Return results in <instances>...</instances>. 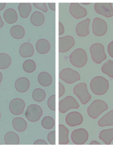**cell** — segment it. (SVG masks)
<instances>
[{
    "label": "cell",
    "mask_w": 113,
    "mask_h": 148,
    "mask_svg": "<svg viewBox=\"0 0 113 148\" xmlns=\"http://www.w3.org/2000/svg\"><path fill=\"white\" fill-rule=\"evenodd\" d=\"M93 93L97 95H102L108 92L109 84L107 79L102 76H98L93 79L90 83Z\"/></svg>",
    "instance_id": "1"
},
{
    "label": "cell",
    "mask_w": 113,
    "mask_h": 148,
    "mask_svg": "<svg viewBox=\"0 0 113 148\" xmlns=\"http://www.w3.org/2000/svg\"><path fill=\"white\" fill-rule=\"evenodd\" d=\"M69 60L70 63L74 66L78 68H82L86 65L87 62L86 52L83 49H76L70 55Z\"/></svg>",
    "instance_id": "2"
},
{
    "label": "cell",
    "mask_w": 113,
    "mask_h": 148,
    "mask_svg": "<svg viewBox=\"0 0 113 148\" xmlns=\"http://www.w3.org/2000/svg\"><path fill=\"white\" fill-rule=\"evenodd\" d=\"M108 108V104L105 101L100 99L95 100L90 105L87 109L89 117L95 119Z\"/></svg>",
    "instance_id": "3"
},
{
    "label": "cell",
    "mask_w": 113,
    "mask_h": 148,
    "mask_svg": "<svg viewBox=\"0 0 113 148\" xmlns=\"http://www.w3.org/2000/svg\"><path fill=\"white\" fill-rule=\"evenodd\" d=\"M89 50L93 61L97 64H100L107 58L104 47L100 43L93 44L90 47Z\"/></svg>",
    "instance_id": "4"
},
{
    "label": "cell",
    "mask_w": 113,
    "mask_h": 148,
    "mask_svg": "<svg viewBox=\"0 0 113 148\" xmlns=\"http://www.w3.org/2000/svg\"><path fill=\"white\" fill-rule=\"evenodd\" d=\"M73 91L74 95L83 105L86 104L91 99V95L88 91L87 84L85 83L77 84L74 86Z\"/></svg>",
    "instance_id": "5"
},
{
    "label": "cell",
    "mask_w": 113,
    "mask_h": 148,
    "mask_svg": "<svg viewBox=\"0 0 113 148\" xmlns=\"http://www.w3.org/2000/svg\"><path fill=\"white\" fill-rule=\"evenodd\" d=\"M59 77L65 83L69 84H73L81 79L79 73L70 68H65L61 71Z\"/></svg>",
    "instance_id": "6"
},
{
    "label": "cell",
    "mask_w": 113,
    "mask_h": 148,
    "mask_svg": "<svg viewBox=\"0 0 113 148\" xmlns=\"http://www.w3.org/2000/svg\"><path fill=\"white\" fill-rule=\"evenodd\" d=\"M43 114V110L41 107L37 104H33L28 106L25 115L29 121L35 123L39 121Z\"/></svg>",
    "instance_id": "7"
},
{
    "label": "cell",
    "mask_w": 113,
    "mask_h": 148,
    "mask_svg": "<svg viewBox=\"0 0 113 148\" xmlns=\"http://www.w3.org/2000/svg\"><path fill=\"white\" fill-rule=\"evenodd\" d=\"M80 107L78 102L73 97L68 95L61 100L59 103V110L62 114L72 109H78Z\"/></svg>",
    "instance_id": "8"
},
{
    "label": "cell",
    "mask_w": 113,
    "mask_h": 148,
    "mask_svg": "<svg viewBox=\"0 0 113 148\" xmlns=\"http://www.w3.org/2000/svg\"><path fill=\"white\" fill-rule=\"evenodd\" d=\"M88 133L86 130L83 128L76 129L71 134V138L74 144L77 145H84L88 140Z\"/></svg>",
    "instance_id": "9"
},
{
    "label": "cell",
    "mask_w": 113,
    "mask_h": 148,
    "mask_svg": "<svg viewBox=\"0 0 113 148\" xmlns=\"http://www.w3.org/2000/svg\"><path fill=\"white\" fill-rule=\"evenodd\" d=\"M108 29V24L104 20L99 17L94 18L92 23V29L95 35L98 36H104Z\"/></svg>",
    "instance_id": "10"
},
{
    "label": "cell",
    "mask_w": 113,
    "mask_h": 148,
    "mask_svg": "<svg viewBox=\"0 0 113 148\" xmlns=\"http://www.w3.org/2000/svg\"><path fill=\"white\" fill-rule=\"evenodd\" d=\"M75 45V40L71 36L67 35L59 38V51L64 53L71 49Z\"/></svg>",
    "instance_id": "11"
},
{
    "label": "cell",
    "mask_w": 113,
    "mask_h": 148,
    "mask_svg": "<svg viewBox=\"0 0 113 148\" xmlns=\"http://www.w3.org/2000/svg\"><path fill=\"white\" fill-rule=\"evenodd\" d=\"M94 8L95 11L99 14L107 18L113 17V8L111 3H96Z\"/></svg>",
    "instance_id": "12"
},
{
    "label": "cell",
    "mask_w": 113,
    "mask_h": 148,
    "mask_svg": "<svg viewBox=\"0 0 113 148\" xmlns=\"http://www.w3.org/2000/svg\"><path fill=\"white\" fill-rule=\"evenodd\" d=\"M26 107L24 100L19 98L13 99L9 105V109L13 114L19 115L23 113Z\"/></svg>",
    "instance_id": "13"
},
{
    "label": "cell",
    "mask_w": 113,
    "mask_h": 148,
    "mask_svg": "<svg viewBox=\"0 0 113 148\" xmlns=\"http://www.w3.org/2000/svg\"><path fill=\"white\" fill-rule=\"evenodd\" d=\"M70 14L76 19H80L86 16L87 11L85 8L78 3H72L69 7Z\"/></svg>",
    "instance_id": "14"
},
{
    "label": "cell",
    "mask_w": 113,
    "mask_h": 148,
    "mask_svg": "<svg viewBox=\"0 0 113 148\" xmlns=\"http://www.w3.org/2000/svg\"><path fill=\"white\" fill-rule=\"evenodd\" d=\"M65 121L69 126L75 127L82 124L83 118L80 113L77 111H73L69 113L66 115Z\"/></svg>",
    "instance_id": "15"
},
{
    "label": "cell",
    "mask_w": 113,
    "mask_h": 148,
    "mask_svg": "<svg viewBox=\"0 0 113 148\" xmlns=\"http://www.w3.org/2000/svg\"><path fill=\"white\" fill-rule=\"evenodd\" d=\"M90 19L89 18L83 20L77 24L76 28V33L79 37H84L89 35L90 31L89 26Z\"/></svg>",
    "instance_id": "16"
},
{
    "label": "cell",
    "mask_w": 113,
    "mask_h": 148,
    "mask_svg": "<svg viewBox=\"0 0 113 148\" xmlns=\"http://www.w3.org/2000/svg\"><path fill=\"white\" fill-rule=\"evenodd\" d=\"M16 90L20 93L26 92L30 86V82L29 79L25 77H21L18 79L15 83Z\"/></svg>",
    "instance_id": "17"
},
{
    "label": "cell",
    "mask_w": 113,
    "mask_h": 148,
    "mask_svg": "<svg viewBox=\"0 0 113 148\" xmlns=\"http://www.w3.org/2000/svg\"><path fill=\"white\" fill-rule=\"evenodd\" d=\"M19 52L20 55L22 58H26L33 56L35 53V50L32 44L26 42L21 45Z\"/></svg>",
    "instance_id": "18"
},
{
    "label": "cell",
    "mask_w": 113,
    "mask_h": 148,
    "mask_svg": "<svg viewBox=\"0 0 113 148\" xmlns=\"http://www.w3.org/2000/svg\"><path fill=\"white\" fill-rule=\"evenodd\" d=\"M35 47L38 53L45 54L48 53L50 51L51 45L47 39L42 38L38 40L36 42Z\"/></svg>",
    "instance_id": "19"
},
{
    "label": "cell",
    "mask_w": 113,
    "mask_h": 148,
    "mask_svg": "<svg viewBox=\"0 0 113 148\" xmlns=\"http://www.w3.org/2000/svg\"><path fill=\"white\" fill-rule=\"evenodd\" d=\"M69 130L64 125H59V145H67L69 143Z\"/></svg>",
    "instance_id": "20"
},
{
    "label": "cell",
    "mask_w": 113,
    "mask_h": 148,
    "mask_svg": "<svg viewBox=\"0 0 113 148\" xmlns=\"http://www.w3.org/2000/svg\"><path fill=\"white\" fill-rule=\"evenodd\" d=\"M12 124L15 130L20 133L25 131L28 127V123L24 118L21 117L14 118Z\"/></svg>",
    "instance_id": "21"
},
{
    "label": "cell",
    "mask_w": 113,
    "mask_h": 148,
    "mask_svg": "<svg viewBox=\"0 0 113 148\" xmlns=\"http://www.w3.org/2000/svg\"><path fill=\"white\" fill-rule=\"evenodd\" d=\"M37 80L40 85L44 87H47L51 85L53 79L51 75L49 73L43 71L38 74Z\"/></svg>",
    "instance_id": "22"
},
{
    "label": "cell",
    "mask_w": 113,
    "mask_h": 148,
    "mask_svg": "<svg viewBox=\"0 0 113 148\" xmlns=\"http://www.w3.org/2000/svg\"><path fill=\"white\" fill-rule=\"evenodd\" d=\"M45 17L43 13L39 11H35L31 14L30 21L33 26L40 27L44 23Z\"/></svg>",
    "instance_id": "23"
},
{
    "label": "cell",
    "mask_w": 113,
    "mask_h": 148,
    "mask_svg": "<svg viewBox=\"0 0 113 148\" xmlns=\"http://www.w3.org/2000/svg\"><path fill=\"white\" fill-rule=\"evenodd\" d=\"M3 17L7 23L10 24L15 23L18 19V16L16 11L12 8L7 9L4 11Z\"/></svg>",
    "instance_id": "24"
},
{
    "label": "cell",
    "mask_w": 113,
    "mask_h": 148,
    "mask_svg": "<svg viewBox=\"0 0 113 148\" xmlns=\"http://www.w3.org/2000/svg\"><path fill=\"white\" fill-rule=\"evenodd\" d=\"M10 33L12 37L15 39L21 40L24 37L25 31L23 27L19 25H17L11 27Z\"/></svg>",
    "instance_id": "25"
},
{
    "label": "cell",
    "mask_w": 113,
    "mask_h": 148,
    "mask_svg": "<svg viewBox=\"0 0 113 148\" xmlns=\"http://www.w3.org/2000/svg\"><path fill=\"white\" fill-rule=\"evenodd\" d=\"M99 138L106 145H110L113 140V128L103 130L99 134Z\"/></svg>",
    "instance_id": "26"
},
{
    "label": "cell",
    "mask_w": 113,
    "mask_h": 148,
    "mask_svg": "<svg viewBox=\"0 0 113 148\" xmlns=\"http://www.w3.org/2000/svg\"><path fill=\"white\" fill-rule=\"evenodd\" d=\"M4 141L6 145H18L20 138L17 134L10 131L7 133L4 136Z\"/></svg>",
    "instance_id": "27"
},
{
    "label": "cell",
    "mask_w": 113,
    "mask_h": 148,
    "mask_svg": "<svg viewBox=\"0 0 113 148\" xmlns=\"http://www.w3.org/2000/svg\"><path fill=\"white\" fill-rule=\"evenodd\" d=\"M98 125L101 127L113 126V110L106 114L99 120Z\"/></svg>",
    "instance_id": "28"
},
{
    "label": "cell",
    "mask_w": 113,
    "mask_h": 148,
    "mask_svg": "<svg viewBox=\"0 0 113 148\" xmlns=\"http://www.w3.org/2000/svg\"><path fill=\"white\" fill-rule=\"evenodd\" d=\"M18 9L20 16L24 19L28 18L32 11V8L30 3H21L19 4Z\"/></svg>",
    "instance_id": "29"
},
{
    "label": "cell",
    "mask_w": 113,
    "mask_h": 148,
    "mask_svg": "<svg viewBox=\"0 0 113 148\" xmlns=\"http://www.w3.org/2000/svg\"><path fill=\"white\" fill-rule=\"evenodd\" d=\"M46 94L45 90L40 88H36L33 91L32 97L34 101L38 102L44 101L46 99Z\"/></svg>",
    "instance_id": "30"
},
{
    "label": "cell",
    "mask_w": 113,
    "mask_h": 148,
    "mask_svg": "<svg viewBox=\"0 0 113 148\" xmlns=\"http://www.w3.org/2000/svg\"><path fill=\"white\" fill-rule=\"evenodd\" d=\"M12 63L10 56L6 53H0V69L5 70L10 66Z\"/></svg>",
    "instance_id": "31"
},
{
    "label": "cell",
    "mask_w": 113,
    "mask_h": 148,
    "mask_svg": "<svg viewBox=\"0 0 113 148\" xmlns=\"http://www.w3.org/2000/svg\"><path fill=\"white\" fill-rule=\"evenodd\" d=\"M35 61L32 60H28L24 61L22 64V68L24 71L28 73L34 72L37 68Z\"/></svg>",
    "instance_id": "32"
},
{
    "label": "cell",
    "mask_w": 113,
    "mask_h": 148,
    "mask_svg": "<svg viewBox=\"0 0 113 148\" xmlns=\"http://www.w3.org/2000/svg\"><path fill=\"white\" fill-rule=\"evenodd\" d=\"M101 71L109 76L113 78V61L109 60L105 63L101 68Z\"/></svg>",
    "instance_id": "33"
},
{
    "label": "cell",
    "mask_w": 113,
    "mask_h": 148,
    "mask_svg": "<svg viewBox=\"0 0 113 148\" xmlns=\"http://www.w3.org/2000/svg\"><path fill=\"white\" fill-rule=\"evenodd\" d=\"M41 125L45 129L49 130L53 129L55 125V121L53 117L47 116L42 121Z\"/></svg>",
    "instance_id": "34"
},
{
    "label": "cell",
    "mask_w": 113,
    "mask_h": 148,
    "mask_svg": "<svg viewBox=\"0 0 113 148\" xmlns=\"http://www.w3.org/2000/svg\"><path fill=\"white\" fill-rule=\"evenodd\" d=\"M47 106L52 111H56V95H51L47 102Z\"/></svg>",
    "instance_id": "35"
},
{
    "label": "cell",
    "mask_w": 113,
    "mask_h": 148,
    "mask_svg": "<svg viewBox=\"0 0 113 148\" xmlns=\"http://www.w3.org/2000/svg\"><path fill=\"white\" fill-rule=\"evenodd\" d=\"M33 5L35 7L47 13L48 11V8L46 3H33Z\"/></svg>",
    "instance_id": "36"
},
{
    "label": "cell",
    "mask_w": 113,
    "mask_h": 148,
    "mask_svg": "<svg viewBox=\"0 0 113 148\" xmlns=\"http://www.w3.org/2000/svg\"><path fill=\"white\" fill-rule=\"evenodd\" d=\"M47 138L51 145H56V131H51L47 135Z\"/></svg>",
    "instance_id": "37"
},
{
    "label": "cell",
    "mask_w": 113,
    "mask_h": 148,
    "mask_svg": "<svg viewBox=\"0 0 113 148\" xmlns=\"http://www.w3.org/2000/svg\"><path fill=\"white\" fill-rule=\"evenodd\" d=\"M59 97L60 98L65 94V88L64 85L60 82L59 83Z\"/></svg>",
    "instance_id": "38"
},
{
    "label": "cell",
    "mask_w": 113,
    "mask_h": 148,
    "mask_svg": "<svg viewBox=\"0 0 113 148\" xmlns=\"http://www.w3.org/2000/svg\"><path fill=\"white\" fill-rule=\"evenodd\" d=\"M108 51L111 57L113 58V41L110 42L108 47Z\"/></svg>",
    "instance_id": "39"
},
{
    "label": "cell",
    "mask_w": 113,
    "mask_h": 148,
    "mask_svg": "<svg viewBox=\"0 0 113 148\" xmlns=\"http://www.w3.org/2000/svg\"><path fill=\"white\" fill-rule=\"evenodd\" d=\"M65 33V28L64 25L60 21L59 22V35H63Z\"/></svg>",
    "instance_id": "40"
},
{
    "label": "cell",
    "mask_w": 113,
    "mask_h": 148,
    "mask_svg": "<svg viewBox=\"0 0 113 148\" xmlns=\"http://www.w3.org/2000/svg\"><path fill=\"white\" fill-rule=\"evenodd\" d=\"M34 145H48L46 141L43 139H38L35 141Z\"/></svg>",
    "instance_id": "41"
},
{
    "label": "cell",
    "mask_w": 113,
    "mask_h": 148,
    "mask_svg": "<svg viewBox=\"0 0 113 148\" xmlns=\"http://www.w3.org/2000/svg\"><path fill=\"white\" fill-rule=\"evenodd\" d=\"M48 5L50 10L54 11H56V3H48Z\"/></svg>",
    "instance_id": "42"
},
{
    "label": "cell",
    "mask_w": 113,
    "mask_h": 148,
    "mask_svg": "<svg viewBox=\"0 0 113 148\" xmlns=\"http://www.w3.org/2000/svg\"><path fill=\"white\" fill-rule=\"evenodd\" d=\"M6 4V3H0V11L4 10Z\"/></svg>",
    "instance_id": "43"
},
{
    "label": "cell",
    "mask_w": 113,
    "mask_h": 148,
    "mask_svg": "<svg viewBox=\"0 0 113 148\" xmlns=\"http://www.w3.org/2000/svg\"><path fill=\"white\" fill-rule=\"evenodd\" d=\"M100 143L96 140H93L90 143L89 145H101Z\"/></svg>",
    "instance_id": "44"
},
{
    "label": "cell",
    "mask_w": 113,
    "mask_h": 148,
    "mask_svg": "<svg viewBox=\"0 0 113 148\" xmlns=\"http://www.w3.org/2000/svg\"><path fill=\"white\" fill-rule=\"evenodd\" d=\"M4 25V23L2 20L1 16L0 15V29L3 28Z\"/></svg>",
    "instance_id": "45"
},
{
    "label": "cell",
    "mask_w": 113,
    "mask_h": 148,
    "mask_svg": "<svg viewBox=\"0 0 113 148\" xmlns=\"http://www.w3.org/2000/svg\"><path fill=\"white\" fill-rule=\"evenodd\" d=\"M3 79V75L2 73L0 72V84H1Z\"/></svg>",
    "instance_id": "46"
},
{
    "label": "cell",
    "mask_w": 113,
    "mask_h": 148,
    "mask_svg": "<svg viewBox=\"0 0 113 148\" xmlns=\"http://www.w3.org/2000/svg\"><path fill=\"white\" fill-rule=\"evenodd\" d=\"M81 4H83V5H89V4H91V3H81Z\"/></svg>",
    "instance_id": "47"
},
{
    "label": "cell",
    "mask_w": 113,
    "mask_h": 148,
    "mask_svg": "<svg viewBox=\"0 0 113 148\" xmlns=\"http://www.w3.org/2000/svg\"><path fill=\"white\" fill-rule=\"evenodd\" d=\"M1 112H0V119H1Z\"/></svg>",
    "instance_id": "48"
}]
</instances>
